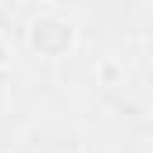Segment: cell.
Masks as SVG:
<instances>
[{"mask_svg": "<svg viewBox=\"0 0 153 153\" xmlns=\"http://www.w3.org/2000/svg\"><path fill=\"white\" fill-rule=\"evenodd\" d=\"M29 43H32V50H39L43 57H64V53L75 46V25H71L68 18L46 14V18L32 22Z\"/></svg>", "mask_w": 153, "mask_h": 153, "instance_id": "cell-1", "label": "cell"}]
</instances>
